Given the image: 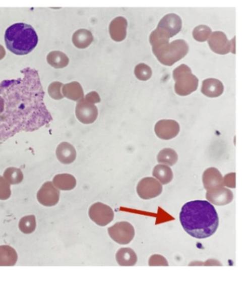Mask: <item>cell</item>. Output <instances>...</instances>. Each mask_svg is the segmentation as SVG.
<instances>
[{"label": "cell", "mask_w": 250, "mask_h": 281, "mask_svg": "<svg viewBox=\"0 0 250 281\" xmlns=\"http://www.w3.org/2000/svg\"><path fill=\"white\" fill-rule=\"evenodd\" d=\"M224 186L230 188H235V173H230V174L225 175L223 178Z\"/></svg>", "instance_id": "obj_30"}, {"label": "cell", "mask_w": 250, "mask_h": 281, "mask_svg": "<svg viewBox=\"0 0 250 281\" xmlns=\"http://www.w3.org/2000/svg\"><path fill=\"white\" fill-rule=\"evenodd\" d=\"M203 183L206 190L224 187L222 174L215 167H209L203 175Z\"/></svg>", "instance_id": "obj_15"}, {"label": "cell", "mask_w": 250, "mask_h": 281, "mask_svg": "<svg viewBox=\"0 0 250 281\" xmlns=\"http://www.w3.org/2000/svg\"><path fill=\"white\" fill-rule=\"evenodd\" d=\"M153 177L156 178L162 185L170 183L173 179V173L169 166L157 164L153 171Z\"/></svg>", "instance_id": "obj_21"}, {"label": "cell", "mask_w": 250, "mask_h": 281, "mask_svg": "<svg viewBox=\"0 0 250 281\" xmlns=\"http://www.w3.org/2000/svg\"><path fill=\"white\" fill-rule=\"evenodd\" d=\"M3 177L7 180L10 185H19L24 179V174L20 169L16 167H8L5 171Z\"/></svg>", "instance_id": "obj_24"}, {"label": "cell", "mask_w": 250, "mask_h": 281, "mask_svg": "<svg viewBox=\"0 0 250 281\" xmlns=\"http://www.w3.org/2000/svg\"><path fill=\"white\" fill-rule=\"evenodd\" d=\"M6 46L17 55H26L38 45V38L32 26L16 23L8 27L5 35Z\"/></svg>", "instance_id": "obj_2"}, {"label": "cell", "mask_w": 250, "mask_h": 281, "mask_svg": "<svg viewBox=\"0 0 250 281\" xmlns=\"http://www.w3.org/2000/svg\"><path fill=\"white\" fill-rule=\"evenodd\" d=\"M16 250L9 245L0 246V266H13L17 262Z\"/></svg>", "instance_id": "obj_20"}, {"label": "cell", "mask_w": 250, "mask_h": 281, "mask_svg": "<svg viewBox=\"0 0 250 281\" xmlns=\"http://www.w3.org/2000/svg\"><path fill=\"white\" fill-rule=\"evenodd\" d=\"M128 22L122 16H118L113 19L109 24V34L113 40L122 41L127 37Z\"/></svg>", "instance_id": "obj_14"}, {"label": "cell", "mask_w": 250, "mask_h": 281, "mask_svg": "<svg viewBox=\"0 0 250 281\" xmlns=\"http://www.w3.org/2000/svg\"><path fill=\"white\" fill-rule=\"evenodd\" d=\"M4 110V101L3 98H0V114Z\"/></svg>", "instance_id": "obj_32"}, {"label": "cell", "mask_w": 250, "mask_h": 281, "mask_svg": "<svg viewBox=\"0 0 250 281\" xmlns=\"http://www.w3.org/2000/svg\"><path fill=\"white\" fill-rule=\"evenodd\" d=\"M179 217L185 232L197 239H206L214 235L219 223L215 208L207 201L185 203Z\"/></svg>", "instance_id": "obj_1"}, {"label": "cell", "mask_w": 250, "mask_h": 281, "mask_svg": "<svg viewBox=\"0 0 250 281\" xmlns=\"http://www.w3.org/2000/svg\"><path fill=\"white\" fill-rule=\"evenodd\" d=\"M76 116L82 124H93L98 117V109L93 103L82 99L77 105Z\"/></svg>", "instance_id": "obj_11"}, {"label": "cell", "mask_w": 250, "mask_h": 281, "mask_svg": "<svg viewBox=\"0 0 250 281\" xmlns=\"http://www.w3.org/2000/svg\"><path fill=\"white\" fill-rule=\"evenodd\" d=\"M135 74L138 80L147 81L151 79L152 70L148 65L140 64L137 65L135 69Z\"/></svg>", "instance_id": "obj_27"}, {"label": "cell", "mask_w": 250, "mask_h": 281, "mask_svg": "<svg viewBox=\"0 0 250 281\" xmlns=\"http://www.w3.org/2000/svg\"><path fill=\"white\" fill-rule=\"evenodd\" d=\"M109 237L120 245H128L133 240L135 231L128 222H118L108 229Z\"/></svg>", "instance_id": "obj_6"}, {"label": "cell", "mask_w": 250, "mask_h": 281, "mask_svg": "<svg viewBox=\"0 0 250 281\" xmlns=\"http://www.w3.org/2000/svg\"><path fill=\"white\" fill-rule=\"evenodd\" d=\"M162 185L153 177H146L142 179L137 187L139 196L143 200H150L159 196L162 193Z\"/></svg>", "instance_id": "obj_9"}, {"label": "cell", "mask_w": 250, "mask_h": 281, "mask_svg": "<svg viewBox=\"0 0 250 281\" xmlns=\"http://www.w3.org/2000/svg\"><path fill=\"white\" fill-rule=\"evenodd\" d=\"M19 228L22 233L30 234L36 229V219L35 215H27L22 217L19 221Z\"/></svg>", "instance_id": "obj_25"}, {"label": "cell", "mask_w": 250, "mask_h": 281, "mask_svg": "<svg viewBox=\"0 0 250 281\" xmlns=\"http://www.w3.org/2000/svg\"><path fill=\"white\" fill-rule=\"evenodd\" d=\"M150 43L153 54L164 66H172L188 54L189 45L184 40H175L171 43L169 40H158Z\"/></svg>", "instance_id": "obj_3"}, {"label": "cell", "mask_w": 250, "mask_h": 281, "mask_svg": "<svg viewBox=\"0 0 250 281\" xmlns=\"http://www.w3.org/2000/svg\"><path fill=\"white\" fill-rule=\"evenodd\" d=\"M155 133L161 140H169L175 138L180 132V126L174 120H161L155 125Z\"/></svg>", "instance_id": "obj_12"}, {"label": "cell", "mask_w": 250, "mask_h": 281, "mask_svg": "<svg viewBox=\"0 0 250 281\" xmlns=\"http://www.w3.org/2000/svg\"><path fill=\"white\" fill-rule=\"evenodd\" d=\"M182 28V20L180 16L175 14H169L161 19L157 28L152 32L150 38L167 39L176 35Z\"/></svg>", "instance_id": "obj_5"}, {"label": "cell", "mask_w": 250, "mask_h": 281, "mask_svg": "<svg viewBox=\"0 0 250 281\" xmlns=\"http://www.w3.org/2000/svg\"><path fill=\"white\" fill-rule=\"evenodd\" d=\"M116 261L121 266H135L137 262V256L131 248H120L116 254Z\"/></svg>", "instance_id": "obj_19"}, {"label": "cell", "mask_w": 250, "mask_h": 281, "mask_svg": "<svg viewBox=\"0 0 250 281\" xmlns=\"http://www.w3.org/2000/svg\"><path fill=\"white\" fill-rule=\"evenodd\" d=\"M178 159L176 151L172 148H164L159 153L157 156L158 162L167 166H173Z\"/></svg>", "instance_id": "obj_23"}, {"label": "cell", "mask_w": 250, "mask_h": 281, "mask_svg": "<svg viewBox=\"0 0 250 281\" xmlns=\"http://www.w3.org/2000/svg\"><path fill=\"white\" fill-rule=\"evenodd\" d=\"M56 156L58 160L62 164H70L75 161L77 158V151L72 144L64 142L56 148Z\"/></svg>", "instance_id": "obj_17"}, {"label": "cell", "mask_w": 250, "mask_h": 281, "mask_svg": "<svg viewBox=\"0 0 250 281\" xmlns=\"http://www.w3.org/2000/svg\"><path fill=\"white\" fill-rule=\"evenodd\" d=\"M223 84L217 79H206L202 84L201 92L210 98H217L223 93Z\"/></svg>", "instance_id": "obj_16"}, {"label": "cell", "mask_w": 250, "mask_h": 281, "mask_svg": "<svg viewBox=\"0 0 250 281\" xmlns=\"http://www.w3.org/2000/svg\"><path fill=\"white\" fill-rule=\"evenodd\" d=\"M235 39L230 41L224 32L217 31L211 34L208 43L214 52L224 55L230 51L235 54Z\"/></svg>", "instance_id": "obj_7"}, {"label": "cell", "mask_w": 250, "mask_h": 281, "mask_svg": "<svg viewBox=\"0 0 250 281\" xmlns=\"http://www.w3.org/2000/svg\"><path fill=\"white\" fill-rule=\"evenodd\" d=\"M175 81V91L179 96H189L198 89V79L185 64L180 65L172 73Z\"/></svg>", "instance_id": "obj_4"}, {"label": "cell", "mask_w": 250, "mask_h": 281, "mask_svg": "<svg viewBox=\"0 0 250 281\" xmlns=\"http://www.w3.org/2000/svg\"><path fill=\"white\" fill-rule=\"evenodd\" d=\"M211 29L206 25H199L194 29L193 38L198 42L206 41L211 35Z\"/></svg>", "instance_id": "obj_26"}, {"label": "cell", "mask_w": 250, "mask_h": 281, "mask_svg": "<svg viewBox=\"0 0 250 281\" xmlns=\"http://www.w3.org/2000/svg\"><path fill=\"white\" fill-rule=\"evenodd\" d=\"M52 183L59 190L70 191L74 190L77 186V180L71 174H57L53 179Z\"/></svg>", "instance_id": "obj_18"}, {"label": "cell", "mask_w": 250, "mask_h": 281, "mask_svg": "<svg viewBox=\"0 0 250 281\" xmlns=\"http://www.w3.org/2000/svg\"><path fill=\"white\" fill-rule=\"evenodd\" d=\"M148 264H149L150 266H167L169 265L167 259H166L164 256H161V255H153V256H151V258H150Z\"/></svg>", "instance_id": "obj_29"}, {"label": "cell", "mask_w": 250, "mask_h": 281, "mask_svg": "<svg viewBox=\"0 0 250 281\" xmlns=\"http://www.w3.org/2000/svg\"><path fill=\"white\" fill-rule=\"evenodd\" d=\"M85 99H86L87 101H90V102L93 103V104L100 102V101H101V98H100L99 96H98L96 92H91V93H88Z\"/></svg>", "instance_id": "obj_31"}, {"label": "cell", "mask_w": 250, "mask_h": 281, "mask_svg": "<svg viewBox=\"0 0 250 281\" xmlns=\"http://www.w3.org/2000/svg\"><path fill=\"white\" fill-rule=\"evenodd\" d=\"M93 37L91 32L87 30H80L75 32L73 36V42L77 48L88 47L93 42Z\"/></svg>", "instance_id": "obj_22"}, {"label": "cell", "mask_w": 250, "mask_h": 281, "mask_svg": "<svg viewBox=\"0 0 250 281\" xmlns=\"http://www.w3.org/2000/svg\"><path fill=\"white\" fill-rule=\"evenodd\" d=\"M11 195V185L4 177L0 176V200L6 201Z\"/></svg>", "instance_id": "obj_28"}, {"label": "cell", "mask_w": 250, "mask_h": 281, "mask_svg": "<svg viewBox=\"0 0 250 281\" xmlns=\"http://www.w3.org/2000/svg\"><path fill=\"white\" fill-rule=\"evenodd\" d=\"M88 214L91 220L101 227L107 226L114 219V211L112 208L101 202L92 205L89 209Z\"/></svg>", "instance_id": "obj_8"}, {"label": "cell", "mask_w": 250, "mask_h": 281, "mask_svg": "<svg viewBox=\"0 0 250 281\" xmlns=\"http://www.w3.org/2000/svg\"><path fill=\"white\" fill-rule=\"evenodd\" d=\"M59 190L51 182L43 184L37 193L38 202L46 207H51L57 204L59 201Z\"/></svg>", "instance_id": "obj_10"}, {"label": "cell", "mask_w": 250, "mask_h": 281, "mask_svg": "<svg viewBox=\"0 0 250 281\" xmlns=\"http://www.w3.org/2000/svg\"><path fill=\"white\" fill-rule=\"evenodd\" d=\"M206 199L216 206H225L233 201V194L229 189L217 187L207 190Z\"/></svg>", "instance_id": "obj_13"}]
</instances>
